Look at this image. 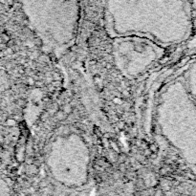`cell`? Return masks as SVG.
Wrapping results in <instances>:
<instances>
[{
    "instance_id": "1",
    "label": "cell",
    "mask_w": 196,
    "mask_h": 196,
    "mask_svg": "<svg viewBox=\"0 0 196 196\" xmlns=\"http://www.w3.org/2000/svg\"><path fill=\"white\" fill-rule=\"evenodd\" d=\"M48 168L61 184L69 187L84 185L89 168V152L84 142L75 134L59 137L49 151Z\"/></svg>"
},
{
    "instance_id": "2",
    "label": "cell",
    "mask_w": 196,
    "mask_h": 196,
    "mask_svg": "<svg viewBox=\"0 0 196 196\" xmlns=\"http://www.w3.org/2000/svg\"><path fill=\"white\" fill-rule=\"evenodd\" d=\"M113 53L120 71L127 77H136L162 57L163 49L144 35H123L115 40Z\"/></svg>"
}]
</instances>
